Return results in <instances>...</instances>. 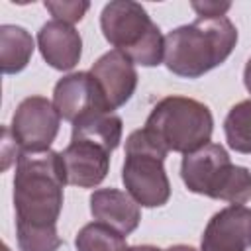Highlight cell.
<instances>
[{
	"mask_svg": "<svg viewBox=\"0 0 251 251\" xmlns=\"http://www.w3.org/2000/svg\"><path fill=\"white\" fill-rule=\"evenodd\" d=\"M67 184L61 153L22 151L14 173L16 229H53L63 208Z\"/></svg>",
	"mask_w": 251,
	"mask_h": 251,
	"instance_id": "6da1fadb",
	"label": "cell"
},
{
	"mask_svg": "<svg viewBox=\"0 0 251 251\" xmlns=\"http://www.w3.org/2000/svg\"><path fill=\"white\" fill-rule=\"evenodd\" d=\"M165 157L167 151L161 149L143 127L126 139L122 180L127 194L143 208L163 206L171 198V182L163 165Z\"/></svg>",
	"mask_w": 251,
	"mask_h": 251,
	"instance_id": "8992f818",
	"label": "cell"
},
{
	"mask_svg": "<svg viewBox=\"0 0 251 251\" xmlns=\"http://www.w3.org/2000/svg\"><path fill=\"white\" fill-rule=\"evenodd\" d=\"M53 106L59 116L71 124L94 110H106L98 84L90 73H71L53 88ZM108 112V110H106Z\"/></svg>",
	"mask_w": 251,
	"mask_h": 251,
	"instance_id": "30bf717a",
	"label": "cell"
},
{
	"mask_svg": "<svg viewBox=\"0 0 251 251\" xmlns=\"http://www.w3.org/2000/svg\"><path fill=\"white\" fill-rule=\"evenodd\" d=\"M192 10L198 18H222L229 10V2H192Z\"/></svg>",
	"mask_w": 251,
	"mask_h": 251,
	"instance_id": "d6986e66",
	"label": "cell"
},
{
	"mask_svg": "<svg viewBox=\"0 0 251 251\" xmlns=\"http://www.w3.org/2000/svg\"><path fill=\"white\" fill-rule=\"evenodd\" d=\"M45 8L55 16V20H61V22H67V24H76L82 20V16L86 14V10L90 8V2L86 0H63V2H51L47 0L45 2Z\"/></svg>",
	"mask_w": 251,
	"mask_h": 251,
	"instance_id": "ac0fdd59",
	"label": "cell"
},
{
	"mask_svg": "<svg viewBox=\"0 0 251 251\" xmlns=\"http://www.w3.org/2000/svg\"><path fill=\"white\" fill-rule=\"evenodd\" d=\"M165 251H198V249H194L192 245H182V243H178V245H171V247L165 249Z\"/></svg>",
	"mask_w": 251,
	"mask_h": 251,
	"instance_id": "7402d4cb",
	"label": "cell"
},
{
	"mask_svg": "<svg viewBox=\"0 0 251 251\" xmlns=\"http://www.w3.org/2000/svg\"><path fill=\"white\" fill-rule=\"evenodd\" d=\"M247 247H251V208L229 204L208 220L200 251H247Z\"/></svg>",
	"mask_w": 251,
	"mask_h": 251,
	"instance_id": "9c48e42d",
	"label": "cell"
},
{
	"mask_svg": "<svg viewBox=\"0 0 251 251\" xmlns=\"http://www.w3.org/2000/svg\"><path fill=\"white\" fill-rule=\"evenodd\" d=\"M224 133L229 149L251 153V100H241L229 108L224 120Z\"/></svg>",
	"mask_w": 251,
	"mask_h": 251,
	"instance_id": "e0dca14e",
	"label": "cell"
},
{
	"mask_svg": "<svg viewBox=\"0 0 251 251\" xmlns=\"http://www.w3.org/2000/svg\"><path fill=\"white\" fill-rule=\"evenodd\" d=\"M61 116L45 96L24 98L10 124L20 151H47L59 133Z\"/></svg>",
	"mask_w": 251,
	"mask_h": 251,
	"instance_id": "52a82bcc",
	"label": "cell"
},
{
	"mask_svg": "<svg viewBox=\"0 0 251 251\" xmlns=\"http://www.w3.org/2000/svg\"><path fill=\"white\" fill-rule=\"evenodd\" d=\"M100 27L116 51L141 67L163 63L165 37L147 10L133 0L108 2L100 14Z\"/></svg>",
	"mask_w": 251,
	"mask_h": 251,
	"instance_id": "5b68a950",
	"label": "cell"
},
{
	"mask_svg": "<svg viewBox=\"0 0 251 251\" xmlns=\"http://www.w3.org/2000/svg\"><path fill=\"white\" fill-rule=\"evenodd\" d=\"M90 212L96 222H102L122 235L137 229L141 222L139 204L118 188H98L90 194Z\"/></svg>",
	"mask_w": 251,
	"mask_h": 251,
	"instance_id": "4fadbf2b",
	"label": "cell"
},
{
	"mask_svg": "<svg viewBox=\"0 0 251 251\" xmlns=\"http://www.w3.org/2000/svg\"><path fill=\"white\" fill-rule=\"evenodd\" d=\"M110 155L112 153L92 141L71 139V143L61 151L67 184L78 188L98 186L108 175Z\"/></svg>",
	"mask_w": 251,
	"mask_h": 251,
	"instance_id": "8fae6325",
	"label": "cell"
},
{
	"mask_svg": "<svg viewBox=\"0 0 251 251\" xmlns=\"http://www.w3.org/2000/svg\"><path fill=\"white\" fill-rule=\"evenodd\" d=\"M37 47L45 63L57 71H71L82 55V37L67 22L49 20L37 33Z\"/></svg>",
	"mask_w": 251,
	"mask_h": 251,
	"instance_id": "7c38bea8",
	"label": "cell"
},
{
	"mask_svg": "<svg viewBox=\"0 0 251 251\" xmlns=\"http://www.w3.org/2000/svg\"><path fill=\"white\" fill-rule=\"evenodd\" d=\"M127 251H163L155 245H133V247H127Z\"/></svg>",
	"mask_w": 251,
	"mask_h": 251,
	"instance_id": "44dd1931",
	"label": "cell"
},
{
	"mask_svg": "<svg viewBox=\"0 0 251 251\" xmlns=\"http://www.w3.org/2000/svg\"><path fill=\"white\" fill-rule=\"evenodd\" d=\"M243 84H245L247 92L251 94V57L247 59V63H245V69H243Z\"/></svg>",
	"mask_w": 251,
	"mask_h": 251,
	"instance_id": "ffe728a7",
	"label": "cell"
},
{
	"mask_svg": "<svg viewBox=\"0 0 251 251\" xmlns=\"http://www.w3.org/2000/svg\"><path fill=\"white\" fill-rule=\"evenodd\" d=\"M237 43V29L227 16L198 18L165 35L163 63L182 78H198L222 65Z\"/></svg>",
	"mask_w": 251,
	"mask_h": 251,
	"instance_id": "7a4b0ae2",
	"label": "cell"
},
{
	"mask_svg": "<svg viewBox=\"0 0 251 251\" xmlns=\"http://www.w3.org/2000/svg\"><path fill=\"white\" fill-rule=\"evenodd\" d=\"M122 129L124 126H122L120 116H116L114 112H106V110H94L78 118L73 124L71 139L92 141L104 147L108 153H112L122 141Z\"/></svg>",
	"mask_w": 251,
	"mask_h": 251,
	"instance_id": "5bb4252c",
	"label": "cell"
},
{
	"mask_svg": "<svg viewBox=\"0 0 251 251\" xmlns=\"http://www.w3.org/2000/svg\"><path fill=\"white\" fill-rule=\"evenodd\" d=\"M180 178L184 186L214 200L245 204L251 200V173L233 165L220 143H208L182 157Z\"/></svg>",
	"mask_w": 251,
	"mask_h": 251,
	"instance_id": "277c9868",
	"label": "cell"
},
{
	"mask_svg": "<svg viewBox=\"0 0 251 251\" xmlns=\"http://www.w3.org/2000/svg\"><path fill=\"white\" fill-rule=\"evenodd\" d=\"M35 43L31 33L22 25H0V67L4 75L24 71L33 55Z\"/></svg>",
	"mask_w": 251,
	"mask_h": 251,
	"instance_id": "9a60e30c",
	"label": "cell"
},
{
	"mask_svg": "<svg viewBox=\"0 0 251 251\" xmlns=\"http://www.w3.org/2000/svg\"><path fill=\"white\" fill-rule=\"evenodd\" d=\"M75 247L76 251H127L126 235L102 222L82 226L75 237Z\"/></svg>",
	"mask_w": 251,
	"mask_h": 251,
	"instance_id": "2e32d148",
	"label": "cell"
},
{
	"mask_svg": "<svg viewBox=\"0 0 251 251\" xmlns=\"http://www.w3.org/2000/svg\"><path fill=\"white\" fill-rule=\"evenodd\" d=\"M143 129L167 153L188 155L210 143L214 118L206 104L188 96H165L155 104Z\"/></svg>",
	"mask_w": 251,
	"mask_h": 251,
	"instance_id": "3957f363",
	"label": "cell"
},
{
	"mask_svg": "<svg viewBox=\"0 0 251 251\" xmlns=\"http://www.w3.org/2000/svg\"><path fill=\"white\" fill-rule=\"evenodd\" d=\"M88 73L94 76L104 100V108L108 112L124 106L135 92L137 71L133 67V61L116 49L98 57Z\"/></svg>",
	"mask_w": 251,
	"mask_h": 251,
	"instance_id": "ba28073f",
	"label": "cell"
}]
</instances>
